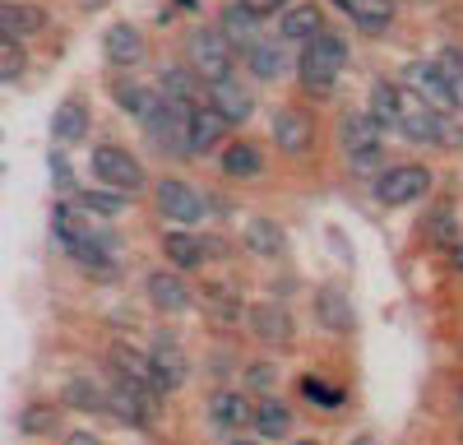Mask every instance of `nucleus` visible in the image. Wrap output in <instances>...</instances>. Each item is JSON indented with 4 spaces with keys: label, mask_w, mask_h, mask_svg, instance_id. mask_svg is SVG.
<instances>
[{
    "label": "nucleus",
    "mask_w": 463,
    "mask_h": 445,
    "mask_svg": "<svg viewBox=\"0 0 463 445\" xmlns=\"http://www.w3.org/2000/svg\"><path fill=\"white\" fill-rule=\"evenodd\" d=\"M343 65H347V43H343L338 33L325 28L316 43H306V52H301V61H297V80H301L306 93L325 98V93H334Z\"/></svg>",
    "instance_id": "1"
},
{
    "label": "nucleus",
    "mask_w": 463,
    "mask_h": 445,
    "mask_svg": "<svg viewBox=\"0 0 463 445\" xmlns=\"http://www.w3.org/2000/svg\"><path fill=\"white\" fill-rule=\"evenodd\" d=\"M384 130L371 111H347L343 126H338V144H343V158L353 163V172L362 176H384V148H380Z\"/></svg>",
    "instance_id": "2"
},
{
    "label": "nucleus",
    "mask_w": 463,
    "mask_h": 445,
    "mask_svg": "<svg viewBox=\"0 0 463 445\" xmlns=\"http://www.w3.org/2000/svg\"><path fill=\"white\" fill-rule=\"evenodd\" d=\"M232 56H237V47L227 43L222 28H195V33H190V43H185V65L195 70L209 89L232 80Z\"/></svg>",
    "instance_id": "3"
},
{
    "label": "nucleus",
    "mask_w": 463,
    "mask_h": 445,
    "mask_svg": "<svg viewBox=\"0 0 463 445\" xmlns=\"http://www.w3.org/2000/svg\"><path fill=\"white\" fill-rule=\"evenodd\" d=\"M93 176H98L102 191H121V195H139L144 191V167L121 144H98L93 148Z\"/></svg>",
    "instance_id": "4"
},
{
    "label": "nucleus",
    "mask_w": 463,
    "mask_h": 445,
    "mask_svg": "<svg viewBox=\"0 0 463 445\" xmlns=\"http://www.w3.org/2000/svg\"><path fill=\"white\" fill-rule=\"evenodd\" d=\"M427 191H431V167H421V163H399V167H384V176L375 181V200H380L384 209L417 204Z\"/></svg>",
    "instance_id": "5"
},
{
    "label": "nucleus",
    "mask_w": 463,
    "mask_h": 445,
    "mask_svg": "<svg viewBox=\"0 0 463 445\" xmlns=\"http://www.w3.org/2000/svg\"><path fill=\"white\" fill-rule=\"evenodd\" d=\"M204 195L195 191V185H185L181 176H163L158 181V213L167 222H176V228H195V222L204 218Z\"/></svg>",
    "instance_id": "6"
},
{
    "label": "nucleus",
    "mask_w": 463,
    "mask_h": 445,
    "mask_svg": "<svg viewBox=\"0 0 463 445\" xmlns=\"http://www.w3.org/2000/svg\"><path fill=\"white\" fill-rule=\"evenodd\" d=\"M440 117L445 111H436L427 98L403 89V98H399V135L408 144H440Z\"/></svg>",
    "instance_id": "7"
},
{
    "label": "nucleus",
    "mask_w": 463,
    "mask_h": 445,
    "mask_svg": "<svg viewBox=\"0 0 463 445\" xmlns=\"http://www.w3.org/2000/svg\"><path fill=\"white\" fill-rule=\"evenodd\" d=\"M274 144L288 158H306L311 144H316V117L306 107H283L274 117Z\"/></svg>",
    "instance_id": "8"
},
{
    "label": "nucleus",
    "mask_w": 463,
    "mask_h": 445,
    "mask_svg": "<svg viewBox=\"0 0 463 445\" xmlns=\"http://www.w3.org/2000/svg\"><path fill=\"white\" fill-rule=\"evenodd\" d=\"M148 362H153V376H158V390H163V394L181 390L185 376H190V357H185V348H181L176 334H158V339H153V348H148Z\"/></svg>",
    "instance_id": "9"
},
{
    "label": "nucleus",
    "mask_w": 463,
    "mask_h": 445,
    "mask_svg": "<svg viewBox=\"0 0 463 445\" xmlns=\"http://www.w3.org/2000/svg\"><path fill=\"white\" fill-rule=\"evenodd\" d=\"M107 394H111V413L121 422H130V427H148L153 413H158V403H163V394H153L135 381H121V376H116V385Z\"/></svg>",
    "instance_id": "10"
},
{
    "label": "nucleus",
    "mask_w": 463,
    "mask_h": 445,
    "mask_svg": "<svg viewBox=\"0 0 463 445\" xmlns=\"http://www.w3.org/2000/svg\"><path fill=\"white\" fill-rule=\"evenodd\" d=\"M144 288H148V302L163 316H181V311H190V302H195V292H190V283L181 279V270H163V274L153 270L144 279Z\"/></svg>",
    "instance_id": "11"
},
{
    "label": "nucleus",
    "mask_w": 463,
    "mask_h": 445,
    "mask_svg": "<svg viewBox=\"0 0 463 445\" xmlns=\"http://www.w3.org/2000/svg\"><path fill=\"white\" fill-rule=\"evenodd\" d=\"M246 325H250L255 339L269 344V348H288V344H292V316H288L279 302H255V307H246Z\"/></svg>",
    "instance_id": "12"
},
{
    "label": "nucleus",
    "mask_w": 463,
    "mask_h": 445,
    "mask_svg": "<svg viewBox=\"0 0 463 445\" xmlns=\"http://www.w3.org/2000/svg\"><path fill=\"white\" fill-rule=\"evenodd\" d=\"M47 28V10L33 0H5L0 5V43H24V37Z\"/></svg>",
    "instance_id": "13"
},
{
    "label": "nucleus",
    "mask_w": 463,
    "mask_h": 445,
    "mask_svg": "<svg viewBox=\"0 0 463 445\" xmlns=\"http://www.w3.org/2000/svg\"><path fill=\"white\" fill-rule=\"evenodd\" d=\"M316 325L320 329H329V334H347V329H357V311H353V302L343 297V288H334V283H320L316 288Z\"/></svg>",
    "instance_id": "14"
},
{
    "label": "nucleus",
    "mask_w": 463,
    "mask_h": 445,
    "mask_svg": "<svg viewBox=\"0 0 463 445\" xmlns=\"http://www.w3.org/2000/svg\"><path fill=\"white\" fill-rule=\"evenodd\" d=\"M403 80H408V89H412L417 98H427L436 111H454V98H449V89H445V74H440L436 61H412V65L403 70Z\"/></svg>",
    "instance_id": "15"
},
{
    "label": "nucleus",
    "mask_w": 463,
    "mask_h": 445,
    "mask_svg": "<svg viewBox=\"0 0 463 445\" xmlns=\"http://www.w3.org/2000/svg\"><path fill=\"white\" fill-rule=\"evenodd\" d=\"M227 117L213 107V102H204V107H195L190 111V148H195V158H204V154H213V148L227 139Z\"/></svg>",
    "instance_id": "16"
},
{
    "label": "nucleus",
    "mask_w": 463,
    "mask_h": 445,
    "mask_svg": "<svg viewBox=\"0 0 463 445\" xmlns=\"http://www.w3.org/2000/svg\"><path fill=\"white\" fill-rule=\"evenodd\" d=\"M209 418H213V427L222 436H232V431H241V427L255 422V408H250V399L241 390H218L209 399Z\"/></svg>",
    "instance_id": "17"
},
{
    "label": "nucleus",
    "mask_w": 463,
    "mask_h": 445,
    "mask_svg": "<svg viewBox=\"0 0 463 445\" xmlns=\"http://www.w3.org/2000/svg\"><path fill=\"white\" fill-rule=\"evenodd\" d=\"M325 33V14H320V5H311V0H301V5H288L283 14H279V37L283 43H316V37Z\"/></svg>",
    "instance_id": "18"
},
{
    "label": "nucleus",
    "mask_w": 463,
    "mask_h": 445,
    "mask_svg": "<svg viewBox=\"0 0 463 445\" xmlns=\"http://www.w3.org/2000/svg\"><path fill=\"white\" fill-rule=\"evenodd\" d=\"M144 33L135 28V24H111L107 33H102V56L111 61V65H121V70H130V65H139L144 61Z\"/></svg>",
    "instance_id": "19"
},
{
    "label": "nucleus",
    "mask_w": 463,
    "mask_h": 445,
    "mask_svg": "<svg viewBox=\"0 0 463 445\" xmlns=\"http://www.w3.org/2000/svg\"><path fill=\"white\" fill-rule=\"evenodd\" d=\"M209 102L227 117V126H241V121L255 117V98H250V89H246L241 80H222V84H213V89H209Z\"/></svg>",
    "instance_id": "20"
},
{
    "label": "nucleus",
    "mask_w": 463,
    "mask_h": 445,
    "mask_svg": "<svg viewBox=\"0 0 463 445\" xmlns=\"http://www.w3.org/2000/svg\"><path fill=\"white\" fill-rule=\"evenodd\" d=\"M163 251L172 260V270L190 274V270H204V260H209V241H200L195 232H185V228H172L163 237Z\"/></svg>",
    "instance_id": "21"
},
{
    "label": "nucleus",
    "mask_w": 463,
    "mask_h": 445,
    "mask_svg": "<svg viewBox=\"0 0 463 445\" xmlns=\"http://www.w3.org/2000/svg\"><path fill=\"white\" fill-rule=\"evenodd\" d=\"M107 362H111V371H116L121 381H135V385H144V390H153V394H163V390H158V376H153V362H148L144 353H135L130 344H111Z\"/></svg>",
    "instance_id": "22"
},
{
    "label": "nucleus",
    "mask_w": 463,
    "mask_h": 445,
    "mask_svg": "<svg viewBox=\"0 0 463 445\" xmlns=\"http://www.w3.org/2000/svg\"><path fill=\"white\" fill-rule=\"evenodd\" d=\"M84 135H89V102L80 93H70L52 117V139L56 144H80Z\"/></svg>",
    "instance_id": "23"
},
{
    "label": "nucleus",
    "mask_w": 463,
    "mask_h": 445,
    "mask_svg": "<svg viewBox=\"0 0 463 445\" xmlns=\"http://www.w3.org/2000/svg\"><path fill=\"white\" fill-rule=\"evenodd\" d=\"M158 93H163L167 102L185 107V111L204 107V102H200V74L190 70V65H167V70H163V80H158Z\"/></svg>",
    "instance_id": "24"
},
{
    "label": "nucleus",
    "mask_w": 463,
    "mask_h": 445,
    "mask_svg": "<svg viewBox=\"0 0 463 445\" xmlns=\"http://www.w3.org/2000/svg\"><path fill=\"white\" fill-rule=\"evenodd\" d=\"M200 307L213 325H237L246 311H241V292L232 283H204L200 288Z\"/></svg>",
    "instance_id": "25"
},
{
    "label": "nucleus",
    "mask_w": 463,
    "mask_h": 445,
    "mask_svg": "<svg viewBox=\"0 0 463 445\" xmlns=\"http://www.w3.org/2000/svg\"><path fill=\"white\" fill-rule=\"evenodd\" d=\"M241 246H246L250 255H260V260H279V255L288 251V232L279 228L274 218H250L246 232H241Z\"/></svg>",
    "instance_id": "26"
},
{
    "label": "nucleus",
    "mask_w": 463,
    "mask_h": 445,
    "mask_svg": "<svg viewBox=\"0 0 463 445\" xmlns=\"http://www.w3.org/2000/svg\"><path fill=\"white\" fill-rule=\"evenodd\" d=\"M362 33H384L394 24V0H334Z\"/></svg>",
    "instance_id": "27"
},
{
    "label": "nucleus",
    "mask_w": 463,
    "mask_h": 445,
    "mask_svg": "<svg viewBox=\"0 0 463 445\" xmlns=\"http://www.w3.org/2000/svg\"><path fill=\"white\" fill-rule=\"evenodd\" d=\"M260 172H264V154H260L250 139H237V144L222 148V176H232V181H255Z\"/></svg>",
    "instance_id": "28"
},
{
    "label": "nucleus",
    "mask_w": 463,
    "mask_h": 445,
    "mask_svg": "<svg viewBox=\"0 0 463 445\" xmlns=\"http://www.w3.org/2000/svg\"><path fill=\"white\" fill-rule=\"evenodd\" d=\"M255 436H264V440H283V436H292V413H288V403L283 399H260L255 403Z\"/></svg>",
    "instance_id": "29"
},
{
    "label": "nucleus",
    "mask_w": 463,
    "mask_h": 445,
    "mask_svg": "<svg viewBox=\"0 0 463 445\" xmlns=\"http://www.w3.org/2000/svg\"><path fill=\"white\" fill-rule=\"evenodd\" d=\"M222 33H227V43L237 47V52H250L255 43H260V19L246 10V5H227L222 10V24H218Z\"/></svg>",
    "instance_id": "30"
},
{
    "label": "nucleus",
    "mask_w": 463,
    "mask_h": 445,
    "mask_svg": "<svg viewBox=\"0 0 463 445\" xmlns=\"http://www.w3.org/2000/svg\"><path fill=\"white\" fill-rule=\"evenodd\" d=\"M111 98H116V107H121V111H130L135 121H144L148 111L158 107L163 93L148 89V84H135V80H116V84H111Z\"/></svg>",
    "instance_id": "31"
},
{
    "label": "nucleus",
    "mask_w": 463,
    "mask_h": 445,
    "mask_svg": "<svg viewBox=\"0 0 463 445\" xmlns=\"http://www.w3.org/2000/svg\"><path fill=\"white\" fill-rule=\"evenodd\" d=\"M246 65H250L255 80H283L288 52H283V43H269V37H260V43L246 52Z\"/></svg>",
    "instance_id": "32"
},
{
    "label": "nucleus",
    "mask_w": 463,
    "mask_h": 445,
    "mask_svg": "<svg viewBox=\"0 0 463 445\" xmlns=\"http://www.w3.org/2000/svg\"><path fill=\"white\" fill-rule=\"evenodd\" d=\"M61 403L65 408H80V413H102V408H111V394H102L89 376H74V381H65Z\"/></svg>",
    "instance_id": "33"
},
{
    "label": "nucleus",
    "mask_w": 463,
    "mask_h": 445,
    "mask_svg": "<svg viewBox=\"0 0 463 445\" xmlns=\"http://www.w3.org/2000/svg\"><path fill=\"white\" fill-rule=\"evenodd\" d=\"M399 98H403V89L390 80L371 84V117L380 121V130H399Z\"/></svg>",
    "instance_id": "34"
},
{
    "label": "nucleus",
    "mask_w": 463,
    "mask_h": 445,
    "mask_svg": "<svg viewBox=\"0 0 463 445\" xmlns=\"http://www.w3.org/2000/svg\"><path fill=\"white\" fill-rule=\"evenodd\" d=\"M56 422H61V413H56V403H47V399L24 403V413H19V431L24 436H47V431H56Z\"/></svg>",
    "instance_id": "35"
},
{
    "label": "nucleus",
    "mask_w": 463,
    "mask_h": 445,
    "mask_svg": "<svg viewBox=\"0 0 463 445\" xmlns=\"http://www.w3.org/2000/svg\"><path fill=\"white\" fill-rule=\"evenodd\" d=\"M126 200L130 195H121V191H80L74 195V204H80L84 213H93V218H121Z\"/></svg>",
    "instance_id": "36"
},
{
    "label": "nucleus",
    "mask_w": 463,
    "mask_h": 445,
    "mask_svg": "<svg viewBox=\"0 0 463 445\" xmlns=\"http://www.w3.org/2000/svg\"><path fill=\"white\" fill-rule=\"evenodd\" d=\"M297 390H301V399H311L316 408H343V403H347V394H343L338 385L320 381V376H301Z\"/></svg>",
    "instance_id": "37"
},
{
    "label": "nucleus",
    "mask_w": 463,
    "mask_h": 445,
    "mask_svg": "<svg viewBox=\"0 0 463 445\" xmlns=\"http://www.w3.org/2000/svg\"><path fill=\"white\" fill-rule=\"evenodd\" d=\"M436 65H440V74H445V89H449V98H454V111H463V52H440L436 56Z\"/></svg>",
    "instance_id": "38"
},
{
    "label": "nucleus",
    "mask_w": 463,
    "mask_h": 445,
    "mask_svg": "<svg viewBox=\"0 0 463 445\" xmlns=\"http://www.w3.org/2000/svg\"><path fill=\"white\" fill-rule=\"evenodd\" d=\"M427 237L436 241V246H445V251H454L458 241V222H454V209H431V218H427Z\"/></svg>",
    "instance_id": "39"
},
{
    "label": "nucleus",
    "mask_w": 463,
    "mask_h": 445,
    "mask_svg": "<svg viewBox=\"0 0 463 445\" xmlns=\"http://www.w3.org/2000/svg\"><path fill=\"white\" fill-rule=\"evenodd\" d=\"M24 43H0V80L5 84H14L19 74H24Z\"/></svg>",
    "instance_id": "40"
},
{
    "label": "nucleus",
    "mask_w": 463,
    "mask_h": 445,
    "mask_svg": "<svg viewBox=\"0 0 463 445\" xmlns=\"http://www.w3.org/2000/svg\"><path fill=\"white\" fill-rule=\"evenodd\" d=\"M274 381H279L274 362H250V366H246V385H250V390H274Z\"/></svg>",
    "instance_id": "41"
},
{
    "label": "nucleus",
    "mask_w": 463,
    "mask_h": 445,
    "mask_svg": "<svg viewBox=\"0 0 463 445\" xmlns=\"http://www.w3.org/2000/svg\"><path fill=\"white\" fill-rule=\"evenodd\" d=\"M237 5H246V10H250V14L264 24L269 14H283V10L292 5V0H237Z\"/></svg>",
    "instance_id": "42"
},
{
    "label": "nucleus",
    "mask_w": 463,
    "mask_h": 445,
    "mask_svg": "<svg viewBox=\"0 0 463 445\" xmlns=\"http://www.w3.org/2000/svg\"><path fill=\"white\" fill-rule=\"evenodd\" d=\"M440 144H445V148H463V126L449 117V111L440 117Z\"/></svg>",
    "instance_id": "43"
},
{
    "label": "nucleus",
    "mask_w": 463,
    "mask_h": 445,
    "mask_svg": "<svg viewBox=\"0 0 463 445\" xmlns=\"http://www.w3.org/2000/svg\"><path fill=\"white\" fill-rule=\"evenodd\" d=\"M52 181H56V191H74V176H70V163L61 158V154H52Z\"/></svg>",
    "instance_id": "44"
},
{
    "label": "nucleus",
    "mask_w": 463,
    "mask_h": 445,
    "mask_svg": "<svg viewBox=\"0 0 463 445\" xmlns=\"http://www.w3.org/2000/svg\"><path fill=\"white\" fill-rule=\"evenodd\" d=\"M65 445H102V440H98L93 431H70V436H65Z\"/></svg>",
    "instance_id": "45"
},
{
    "label": "nucleus",
    "mask_w": 463,
    "mask_h": 445,
    "mask_svg": "<svg viewBox=\"0 0 463 445\" xmlns=\"http://www.w3.org/2000/svg\"><path fill=\"white\" fill-rule=\"evenodd\" d=\"M449 265H454V270H458V274H463V241H458V246H454V251H449Z\"/></svg>",
    "instance_id": "46"
},
{
    "label": "nucleus",
    "mask_w": 463,
    "mask_h": 445,
    "mask_svg": "<svg viewBox=\"0 0 463 445\" xmlns=\"http://www.w3.org/2000/svg\"><path fill=\"white\" fill-rule=\"evenodd\" d=\"M454 394H458V399H454V408H458V431H463V381L454 385Z\"/></svg>",
    "instance_id": "47"
},
{
    "label": "nucleus",
    "mask_w": 463,
    "mask_h": 445,
    "mask_svg": "<svg viewBox=\"0 0 463 445\" xmlns=\"http://www.w3.org/2000/svg\"><path fill=\"white\" fill-rule=\"evenodd\" d=\"M357 445H375V440H371V436H357Z\"/></svg>",
    "instance_id": "48"
},
{
    "label": "nucleus",
    "mask_w": 463,
    "mask_h": 445,
    "mask_svg": "<svg viewBox=\"0 0 463 445\" xmlns=\"http://www.w3.org/2000/svg\"><path fill=\"white\" fill-rule=\"evenodd\" d=\"M227 445H255V440H227Z\"/></svg>",
    "instance_id": "49"
},
{
    "label": "nucleus",
    "mask_w": 463,
    "mask_h": 445,
    "mask_svg": "<svg viewBox=\"0 0 463 445\" xmlns=\"http://www.w3.org/2000/svg\"><path fill=\"white\" fill-rule=\"evenodd\" d=\"M292 445H316V440H292Z\"/></svg>",
    "instance_id": "50"
}]
</instances>
